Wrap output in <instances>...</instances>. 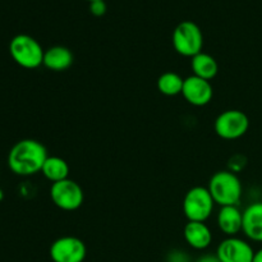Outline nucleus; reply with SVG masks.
Returning a JSON list of instances; mask_svg holds the SVG:
<instances>
[{
  "label": "nucleus",
  "mask_w": 262,
  "mask_h": 262,
  "mask_svg": "<svg viewBox=\"0 0 262 262\" xmlns=\"http://www.w3.org/2000/svg\"><path fill=\"white\" fill-rule=\"evenodd\" d=\"M48 156V150L40 141L26 138L18 141L10 148L8 154V166L17 176H35L41 171Z\"/></svg>",
  "instance_id": "f257e3e1"
},
{
  "label": "nucleus",
  "mask_w": 262,
  "mask_h": 262,
  "mask_svg": "<svg viewBox=\"0 0 262 262\" xmlns=\"http://www.w3.org/2000/svg\"><path fill=\"white\" fill-rule=\"evenodd\" d=\"M207 189L215 204L220 207L238 205L243 192L241 179L230 170L216 171L210 178Z\"/></svg>",
  "instance_id": "f03ea898"
},
{
  "label": "nucleus",
  "mask_w": 262,
  "mask_h": 262,
  "mask_svg": "<svg viewBox=\"0 0 262 262\" xmlns=\"http://www.w3.org/2000/svg\"><path fill=\"white\" fill-rule=\"evenodd\" d=\"M9 53L18 66L26 69H35L42 66L45 51L36 38L20 33L10 40Z\"/></svg>",
  "instance_id": "7ed1b4c3"
},
{
  "label": "nucleus",
  "mask_w": 262,
  "mask_h": 262,
  "mask_svg": "<svg viewBox=\"0 0 262 262\" xmlns=\"http://www.w3.org/2000/svg\"><path fill=\"white\" fill-rule=\"evenodd\" d=\"M174 50L182 56L193 58L202 53L204 48V35L199 26L192 20H183L176 27L173 32Z\"/></svg>",
  "instance_id": "20e7f679"
},
{
  "label": "nucleus",
  "mask_w": 262,
  "mask_h": 262,
  "mask_svg": "<svg viewBox=\"0 0 262 262\" xmlns=\"http://www.w3.org/2000/svg\"><path fill=\"white\" fill-rule=\"evenodd\" d=\"M214 200L207 187L197 186L189 189L183 199V214L188 222L205 223L214 211Z\"/></svg>",
  "instance_id": "39448f33"
},
{
  "label": "nucleus",
  "mask_w": 262,
  "mask_h": 262,
  "mask_svg": "<svg viewBox=\"0 0 262 262\" xmlns=\"http://www.w3.org/2000/svg\"><path fill=\"white\" fill-rule=\"evenodd\" d=\"M250 119L245 112L237 109L225 110L217 115L214 123V129L220 138L227 141L238 140L247 133Z\"/></svg>",
  "instance_id": "423d86ee"
},
{
  "label": "nucleus",
  "mask_w": 262,
  "mask_h": 262,
  "mask_svg": "<svg viewBox=\"0 0 262 262\" xmlns=\"http://www.w3.org/2000/svg\"><path fill=\"white\" fill-rule=\"evenodd\" d=\"M50 197L53 204L63 211H76L84 201L82 187L69 178L51 184Z\"/></svg>",
  "instance_id": "0eeeda50"
},
{
  "label": "nucleus",
  "mask_w": 262,
  "mask_h": 262,
  "mask_svg": "<svg viewBox=\"0 0 262 262\" xmlns=\"http://www.w3.org/2000/svg\"><path fill=\"white\" fill-rule=\"evenodd\" d=\"M49 255L53 262H83L87 248L78 237L64 235L51 243Z\"/></svg>",
  "instance_id": "6e6552de"
},
{
  "label": "nucleus",
  "mask_w": 262,
  "mask_h": 262,
  "mask_svg": "<svg viewBox=\"0 0 262 262\" xmlns=\"http://www.w3.org/2000/svg\"><path fill=\"white\" fill-rule=\"evenodd\" d=\"M215 255L220 262H252L255 251L247 241L228 237L219 243Z\"/></svg>",
  "instance_id": "1a4fd4ad"
},
{
  "label": "nucleus",
  "mask_w": 262,
  "mask_h": 262,
  "mask_svg": "<svg viewBox=\"0 0 262 262\" xmlns=\"http://www.w3.org/2000/svg\"><path fill=\"white\" fill-rule=\"evenodd\" d=\"M182 95L188 104L193 106H205L212 100L214 89L210 81L192 74L184 79Z\"/></svg>",
  "instance_id": "9d476101"
},
{
  "label": "nucleus",
  "mask_w": 262,
  "mask_h": 262,
  "mask_svg": "<svg viewBox=\"0 0 262 262\" xmlns=\"http://www.w3.org/2000/svg\"><path fill=\"white\" fill-rule=\"evenodd\" d=\"M242 232L248 239L262 243V201L253 202L245 209Z\"/></svg>",
  "instance_id": "9b49d317"
},
{
  "label": "nucleus",
  "mask_w": 262,
  "mask_h": 262,
  "mask_svg": "<svg viewBox=\"0 0 262 262\" xmlns=\"http://www.w3.org/2000/svg\"><path fill=\"white\" fill-rule=\"evenodd\" d=\"M187 245L193 250L202 251L210 247L212 242V233L205 223L188 222L183 229Z\"/></svg>",
  "instance_id": "f8f14e48"
},
{
  "label": "nucleus",
  "mask_w": 262,
  "mask_h": 262,
  "mask_svg": "<svg viewBox=\"0 0 262 262\" xmlns=\"http://www.w3.org/2000/svg\"><path fill=\"white\" fill-rule=\"evenodd\" d=\"M216 222L220 232L224 233L227 237H235L238 233L242 232L243 211H241L237 205L223 206L220 207Z\"/></svg>",
  "instance_id": "ddd939ff"
},
{
  "label": "nucleus",
  "mask_w": 262,
  "mask_h": 262,
  "mask_svg": "<svg viewBox=\"0 0 262 262\" xmlns=\"http://www.w3.org/2000/svg\"><path fill=\"white\" fill-rule=\"evenodd\" d=\"M73 53L61 45L51 46L43 54L42 66L53 72H64L73 64Z\"/></svg>",
  "instance_id": "4468645a"
},
{
  "label": "nucleus",
  "mask_w": 262,
  "mask_h": 262,
  "mask_svg": "<svg viewBox=\"0 0 262 262\" xmlns=\"http://www.w3.org/2000/svg\"><path fill=\"white\" fill-rule=\"evenodd\" d=\"M191 69L193 76L211 81L219 73V64L216 59L206 53H200L191 58Z\"/></svg>",
  "instance_id": "2eb2a0df"
},
{
  "label": "nucleus",
  "mask_w": 262,
  "mask_h": 262,
  "mask_svg": "<svg viewBox=\"0 0 262 262\" xmlns=\"http://www.w3.org/2000/svg\"><path fill=\"white\" fill-rule=\"evenodd\" d=\"M41 173L51 183H56V182L68 179L69 165L64 159L59 156H48L41 169Z\"/></svg>",
  "instance_id": "dca6fc26"
},
{
  "label": "nucleus",
  "mask_w": 262,
  "mask_h": 262,
  "mask_svg": "<svg viewBox=\"0 0 262 262\" xmlns=\"http://www.w3.org/2000/svg\"><path fill=\"white\" fill-rule=\"evenodd\" d=\"M184 79L176 72H165L158 78V90L165 96H177L182 94Z\"/></svg>",
  "instance_id": "f3484780"
},
{
  "label": "nucleus",
  "mask_w": 262,
  "mask_h": 262,
  "mask_svg": "<svg viewBox=\"0 0 262 262\" xmlns=\"http://www.w3.org/2000/svg\"><path fill=\"white\" fill-rule=\"evenodd\" d=\"M246 158L243 155H234L232 156V158L229 159V163H228V170H230L232 173H239V171H242L243 169H245L246 166Z\"/></svg>",
  "instance_id": "a211bd4d"
},
{
  "label": "nucleus",
  "mask_w": 262,
  "mask_h": 262,
  "mask_svg": "<svg viewBox=\"0 0 262 262\" xmlns=\"http://www.w3.org/2000/svg\"><path fill=\"white\" fill-rule=\"evenodd\" d=\"M106 3L104 0H96V2L90 3V12L95 15V17H102L106 13Z\"/></svg>",
  "instance_id": "6ab92c4d"
},
{
  "label": "nucleus",
  "mask_w": 262,
  "mask_h": 262,
  "mask_svg": "<svg viewBox=\"0 0 262 262\" xmlns=\"http://www.w3.org/2000/svg\"><path fill=\"white\" fill-rule=\"evenodd\" d=\"M168 262H189V256L183 251L174 250L169 253Z\"/></svg>",
  "instance_id": "aec40b11"
},
{
  "label": "nucleus",
  "mask_w": 262,
  "mask_h": 262,
  "mask_svg": "<svg viewBox=\"0 0 262 262\" xmlns=\"http://www.w3.org/2000/svg\"><path fill=\"white\" fill-rule=\"evenodd\" d=\"M196 262H220L216 255H211V253H207V255L201 256Z\"/></svg>",
  "instance_id": "412c9836"
},
{
  "label": "nucleus",
  "mask_w": 262,
  "mask_h": 262,
  "mask_svg": "<svg viewBox=\"0 0 262 262\" xmlns=\"http://www.w3.org/2000/svg\"><path fill=\"white\" fill-rule=\"evenodd\" d=\"M252 262H262V248L258 251H256L255 255H253Z\"/></svg>",
  "instance_id": "4be33fe9"
},
{
  "label": "nucleus",
  "mask_w": 262,
  "mask_h": 262,
  "mask_svg": "<svg viewBox=\"0 0 262 262\" xmlns=\"http://www.w3.org/2000/svg\"><path fill=\"white\" fill-rule=\"evenodd\" d=\"M3 200H4V192H3V189L0 188V202H2Z\"/></svg>",
  "instance_id": "5701e85b"
},
{
  "label": "nucleus",
  "mask_w": 262,
  "mask_h": 262,
  "mask_svg": "<svg viewBox=\"0 0 262 262\" xmlns=\"http://www.w3.org/2000/svg\"><path fill=\"white\" fill-rule=\"evenodd\" d=\"M87 2H90V3H92V2H96V0H87Z\"/></svg>",
  "instance_id": "b1692460"
}]
</instances>
